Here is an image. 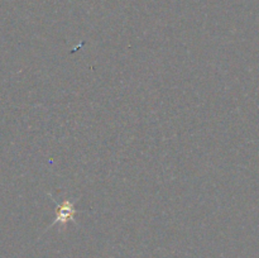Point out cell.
<instances>
[{
	"label": "cell",
	"instance_id": "cell-1",
	"mask_svg": "<svg viewBox=\"0 0 259 258\" xmlns=\"http://www.w3.org/2000/svg\"><path fill=\"white\" fill-rule=\"evenodd\" d=\"M73 214H75V207L73 204L68 200L60 205L57 207V218H56L55 223H67L68 220L73 219Z\"/></svg>",
	"mask_w": 259,
	"mask_h": 258
}]
</instances>
